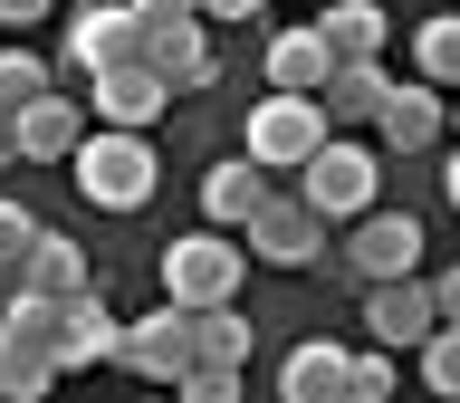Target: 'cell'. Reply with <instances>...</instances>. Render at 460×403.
Here are the masks:
<instances>
[{"label":"cell","instance_id":"cell-1","mask_svg":"<svg viewBox=\"0 0 460 403\" xmlns=\"http://www.w3.org/2000/svg\"><path fill=\"white\" fill-rule=\"evenodd\" d=\"M154 183H164V154H154L144 125H96V135L77 144V193L96 202V211H144Z\"/></svg>","mask_w":460,"mask_h":403},{"label":"cell","instance_id":"cell-2","mask_svg":"<svg viewBox=\"0 0 460 403\" xmlns=\"http://www.w3.org/2000/svg\"><path fill=\"white\" fill-rule=\"evenodd\" d=\"M240 279H250V240H230L221 221L211 230H182V240H172L164 250V298L172 308H221V298H240Z\"/></svg>","mask_w":460,"mask_h":403},{"label":"cell","instance_id":"cell-3","mask_svg":"<svg viewBox=\"0 0 460 403\" xmlns=\"http://www.w3.org/2000/svg\"><path fill=\"white\" fill-rule=\"evenodd\" d=\"M336 135V115H326V96H297V86H269V96H259L250 106V154L269 173H297L316 154V144Z\"/></svg>","mask_w":460,"mask_h":403},{"label":"cell","instance_id":"cell-4","mask_svg":"<svg viewBox=\"0 0 460 403\" xmlns=\"http://www.w3.org/2000/svg\"><path fill=\"white\" fill-rule=\"evenodd\" d=\"M240 240H250V259H269V269H316L326 259V211H316L307 193H269L240 221Z\"/></svg>","mask_w":460,"mask_h":403},{"label":"cell","instance_id":"cell-5","mask_svg":"<svg viewBox=\"0 0 460 403\" xmlns=\"http://www.w3.org/2000/svg\"><path fill=\"white\" fill-rule=\"evenodd\" d=\"M374 183H384V173H374V154H365L355 135H326L307 164H297V193H307L326 221H355V211H374Z\"/></svg>","mask_w":460,"mask_h":403},{"label":"cell","instance_id":"cell-6","mask_svg":"<svg viewBox=\"0 0 460 403\" xmlns=\"http://www.w3.org/2000/svg\"><path fill=\"white\" fill-rule=\"evenodd\" d=\"M125 58H144L135 0H86L77 20H67V77H106V67H125Z\"/></svg>","mask_w":460,"mask_h":403},{"label":"cell","instance_id":"cell-7","mask_svg":"<svg viewBox=\"0 0 460 403\" xmlns=\"http://www.w3.org/2000/svg\"><path fill=\"white\" fill-rule=\"evenodd\" d=\"M345 269H355V279H402V269H422V221H412V211H384V202H374V211H355V230H345Z\"/></svg>","mask_w":460,"mask_h":403},{"label":"cell","instance_id":"cell-8","mask_svg":"<svg viewBox=\"0 0 460 403\" xmlns=\"http://www.w3.org/2000/svg\"><path fill=\"white\" fill-rule=\"evenodd\" d=\"M201 345H192V308H154V317H135L125 327V345H115V365L125 374H144V384H182V365H192Z\"/></svg>","mask_w":460,"mask_h":403},{"label":"cell","instance_id":"cell-9","mask_svg":"<svg viewBox=\"0 0 460 403\" xmlns=\"http://www.w3.org/2000/svg\"><path fill=\"white\" fill-rule=\"evenodd\" d=\"M365 327H374V345H394V355H412V345L441 327V308H431V279H374L365 288Z\"/></svg>","mask_w":460,"mask_h":403},{"label":"cell","instance_id":"cell-10","mask_svg":"<svg viewBox=\"0 0 460 403\" xmlns=\"http://www.w3.org/2000/svg\"><path fill=\"white\" fill-rule=\"evenodd\" d=\"M86 106H96V125H164L172 106V86L154 77V58H125V67H106V77H86Z\"/></svg>","mask_w":460,"mask_h":403},{"label":"cell","instance_id":"cell-11","mask_svg":"<svg viewBox=\"0 0 460 403\" xmlns=\"http://www.w3.org/2000/svg\"><path fill=\"white\" fill-rule=\"evenodd\" d=\"M144 58H154V77L172 96H192V86L221 77V58H211V20H154L144 29Z\"/></svg>","mask_w":460,"mask_h":403},{"label":"cell","instance_id":"cell-12","mask_svg":"<svg viewBox=\"0 0 460 403\" xmlns=\"http://www.w3.org/2000/svg\"><path fill=\"white\" fill-rule=\"evenodd\" d=\"M374 135H384V154H422V144L451 135V106H441V86L412 77V86H384V115H374Z\"/></svg>","mask_w":460,"mask_h":403},{"label":"cell","instance_id":"cell-13","mask_svg":"<svg viewBox=\"0 0 460 403\" xmlns=\"http://www.w3.org/2000/svg\"><path fill=\"white\" fill-rule=\"evenodd\" d=\"M77 144H86V115L77 96H39V106H20V164H77Z\"/></svg>","mask_w":460,"mask_h":403},{"label":"cell","instance_id":"cell-14","mask_svg":"<svg viewBox=\"0 0 460 403\" xmlns=\"http://www.w3.org/2000/svg\"><path fill=\"white\" fill-rule=\"evenodd\" d=\"M259 202H269V164H259L250 144H240L230 164H211V173H201V211H211L221 230H240V221L259 211Z\"/></svg>","mask_w":460,"mask_h":403},{"label":"cell","instance_id":"cell-15","mask_svg":"<svg viewBox=\"0 0 460 403\" xmlns=\"http://www.w3.org/2000/svg\"><path fill=\"white\" fill-rule=\"evenodd\" d=\"M384 86H394V77H384V58H336L316 96H326V115H336V135H355V125L384 115Z\"/></svg>","mask_w":460,"mask_h":403},{"label":"cell","instance_id":"cell-16","mask_svg":"<svg viewBox=\"0 0 460 403\" xmlns=\"http://www.w3.org/2000/svg\"><path fill=\"white\" fill-rule=\"evenodd\" d=\"M86 279H96V269H86V250L67 230H39L29 259H20V288H39V298H86Z\"/></svg>","mask_w":460,"mask_h":403},{"label":"cell","instance_id":"cell-17","mask_svg":"<svg viewBox=\"0 0 460 403\" xmlns=\"http://www.w3.org/2000/svg\"><path fill=\"white\" fill-rule=\"evenodd\" d=\"M115 345H125V327L106 317V298L86 288V298H67V327H58V365H115Z\"/></svg>","mask_w":460,"mask_h":403},{"label":"cell","instance_id":"cell-18","mask_svg":"<svg viewBox=\"0 0 460 403\" xmlns=\"http://www.w3.org/2000/svg\"><path fill=\"white\" fill-rule=\"evenodd\" d=\"M326 67H336L326 29H279V39H269V86H297V96H316V86H326Z\"/></svg>","mask_w":460,"mask_h":403},{"label":"cell","instance_id":"cell-19","mask_svg":"<svg viewBox=\"0 0 460 403\" xmlns=\"http://www.w3.org/2000/svg\"><path fill=\"white\" fill-rule=\"evenodd\" d=\"M336 374H345V345L307 336V345L279 365V394H288V403H326V394H336Z\"/></svg>","mask_w":460,"mask_h":403},{"label":"cell","instance_id":"cell-20","mask_svg":"<svg viewBox=\"0 0 460 403\" xmlns=\"http://www.w3.org/2000/svg\"><path fill=\"white\" fill-rule=\"evenodd\" d=\"M316 29H326L336 58H384V0H336Z\"/></svg>","mask_w":460,"mask_h":403},{"label":"cell","instance_id":"cell-21","mask_svg":"<svg viewBox=\"0 0 460 403\" xmlns=\"http://www.w3.org/2000/svg\"><path fill=\"white\" fill-rule=\"evenodd\" d=\"M58 374H67L58 355H39V345H10V336H0V403H39Z\"/></svg>","mask_w":460,"mask_h":403},{"label":"cell","instance_id":"cell-22","mask_svg":"<svg viewBox=\"0 0 460 403\" xmlns=\"http://www.w3.org/2000/svg\"><path fill=\"white\" fill-rule=\"evenodd\" d=\"M192 345L211 355V365H250V317L221 298V308H201V317H192Z\"/></svg>","mask_w":460,"mask_h":403},{"label":"cell","instance_id":"cell-23","mask_svg":"<svg viewBox=\"0 0 460 403\" xmlns=\"http://www.w3.org/2000/svg\"><path fill=\"white\" fill-rule=\"evenodd\" d=\"M412 67L451 96V86H460V20H422V29H412Z\"/></svg>","mask_w":460,"mask_h":403},{"label":"cell","instance_id":"cell-24","mask_svg":"<svg viewBox=\"0 0 460 403\" xmlns=\"http://www.w3.org/2000/svg\"><path fill=\"white\" fill-rule=\"evenodd\" d=\"M49 86H58V67H49V58H29V49H0V106H10V115H20V106H39Z\"/></svg>","mask_w":460,"mask_h":403},{"label":"cell","instance_id":"cell-25","mask_svg":"<svg viewBox=\"0 0 460 403\" xmlns=\"http://www.w3.org/2000/svg\"><path fill=\"white\" fill-rule=\"evenodd\" d=\"M336 394H345V403H394V345H374V355H345Z\"/></svg>","mask_w":460,"mask_h":403},{"label":"cell","instance_id":"cell-26","mask_svg":"<svg viewBox=\"0 0 460 403\" xmlns=\"http://www.w3.org/2000/svg\"><path fill=\"white\" fill-rule=\"evenodd\" d=\"M412 355H422V384H431V394H451V403H460V327H431Z\"/></svg>","mask_w":460,"mask_h":403},{"label":"cell","instance_id":"cell-27","mask_svg":"<svg viewBox=\"0 0 460 403\" xmlns=\"http://www.w3.org/2000/svg\"><path fill=\"white\" fill-rule=\"evenodd\" d=\"M172 394H192V403H240V365H211V355H192Z\"/></svg>","mask_w":460,"mask_h":403},{"label":"cell","instance_id":"cell-28","mask_svg":"<svg viewBox=\"0 0 460 403\" xmlns=\"http://www.w3.org/2000/svg\"><path fill=\"white\" fill-rule=\"evenodd\" d=\"M39 230H49V221H39V211H20V202L0 193V269H20V259H29V240H39Z\"/></svg>","mask_w":460,"mask_h":403},{"label":"cell","instance_id":"cell-29","mask_svg":"<svg viewBox=\"0 0 460 403\" xmlns=\"http://www.w3.org/2000/svg\"><path fill=\"white\" fill-rule=\"evenodd\" d=\"M135 20L154 29V20H201V0H135Z\"/></svg>","mask_w":460,"mask_h":403},{"label":"cell","instance_id":"cell-30","mask_svg":"<svg viewBox=\"0 0 460 403\" xmlns=\"http://www.w3.org/2000/svg\"><path fill=\"white\" fill-rule=\"evenodd\" d=\"M201 20H211V29H240V20H259V0H201Z\"/></svg>","mask_w":460,"mask_h":403},{"label":"cell","instance_id":"cell-31","mask_svg":"<svg viewBox=\"0 0 460 403\" xmlns=\"http://www.w3.org/2000/svg\"><path fill=\"white\" fill-rule=\"evenodd\" d=\"M431 308H441V327H460V269H441V279H431Z\"/></svg>","mask_w":460,"mask_h":403},{"label":"cell","instance_id":"cell-32","mask_svg":"<svg viewBox=\"0 0 460 403\" xmlns=\"http://www.w3.org/2000/svg\"><path fill=\"white\" fill-rule=\"evenodd\" d=\"M29 20H49V0H0V29H29Z\"/></svg>","mask_w":460,"mask_h":403},{"label":"cell","instance_id":"cell-33","mask_svg":"<svg viewBox=\"0 0 460 403\" xmlns=\"http://www.w3.org/2000/svg\"><path fill=\"white\" fill-rule=\"evenodd\" d=\"M0 164H20V115L0 106Z\"/></svg>","mask_w":460,"mask_h":403},{"label":"cell","instance_id":"cell-34","mask_svg":"<svg viewBox=\"0 0 460 403\" xmlns=\"http://www.w3.org/2000/svg\"><path fill=\"white\" fill-rule=\"evenodd\" d=\"M441 193H451V211H460V154H451V164H441Z\"/></svg>","mask_w":460,"mask_h":403},{"label":"cell","instance_id":"cell-35","mask_svg":"<svg viewBox=\"0 0 460 403\" xmlns=\"http://www.w3.org/2000/svg\"><path fill=\"white\" fill-rule=\"evenodd\" d=\"M10 298H20V269H0V317H10Z\"/></svg>","mask_w":460,"mask_h":403},{"label":"cell","instance_id":"cell-36","mask_svg":"<svg viewBox=\"0 0 460 403\" xmlns=\"http://www.w3.org/2000/svg\"><path fill=\"white\" fill-rule=\"evenodd\" d=\"M451 135H460V115H451Z\"/></svg>","mask_w":460,"mask_h":403}]
</instances>
